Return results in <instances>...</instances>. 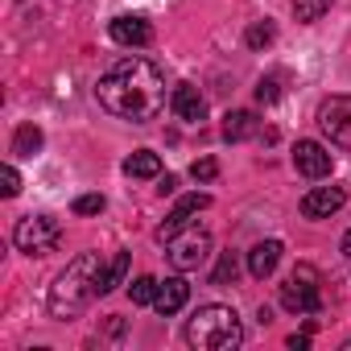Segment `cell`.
<instances>
[{
    "label": "cell",
    "mask_w": 351,
    "mask_h": 351,
    "mask_svg": "<svg viewBox=\"0 0 351 351\" xmlns=\"http://www.w3.org/2000/svg\"><path fill=\"white\" fill-rule=\"evenodd\" d=\"M124 173H128V178H157V173H161V157L153 149H136L124 161Z\"/></svg>",
    "instance_id": "obj_15"
},
{
    "label": "cell",
    "mask_w": 351,
    "mask_h": 351,
    "mask_svg": "<svg viewBox=\"0 0 351 351\" xmlns=\"http://www.w3.org/2000/svg\"><path fill=\"white\" fill-rule=\"evenodd\" d=\"M215 173H219V161H215V157H199V161L191 165V178H195V182H215Z\"/></svg>",
    "instance_id": "obj_24"
},
{
    "label": "cell",
    "mask_w": 351,
    "mask_h": 351,
    "mask_svg": "<svg viewBox=\"0 0 351 351\" xmlns=\"http://www.w3.org/2000/svg\"><path fill=\"white\" fill-rule=\"evenodd\" d=\"M240 339H244V326L232 306L211 302L186 318V343L195 351H232V347H240Z\"/></svg>",
    "instance_id": "obj_3"
},
{
    "label": "cell",
    "mask_w": 351,
    "mask_h": 351,
    "mask_svg": "<svg viewBox=\"0 0 351 351\" xmlns=\"http://www.w3.org/2000/svg\"><path fill=\"white\" fill-rule=\"evenodd\" d=\"M281 306L289 314H314L322 306V293H318V273L310 265H298V273L281 285Z\"/></svg>",
    "instance_id": "obj_5"
},
{
    "label": "cell",
    "mask_w": 351,
    "mask_h": 351,
    "mask_svg": "<svg viewBox=\"0 0 351 351\" xmlns=\"http://www.w3.org/2000/svg\"><path fill=\"white\" fill-rule=\"evenodd\" d=\"M293 169L302 173V178H310V182H322V178H330L335 157H330V149H322L318 141H298V145H293Z\"/></svg>",
    "instance_id": "obj_9"
},
{
    "label": "cell",
    "mask_w": 351,
    "mask_h": 351,
    "mask_svg": "<svg viewBox=\"0 0 351 351\" xmlns=\"http://www.w3.org/2000/svg\"><path fill=\"white\" fill-rule=\"evenodd\" d=\"M108 34H112L116 46H149L153 42V25L145 17H116L108 25Z\"/></svg>",
    "instance_id": "obj_12"
},
{
    "label": "cell",
    "mask_w": 351,
    "mask_h": 351,
    "mask_svg": "<svg viewBox=\"0 0 351 351\" xmlns=\"http://www.w3.org/2000/svg\"><path fill=\"white\" fill-rule=\"evenodd\" d=\"M58 240H62V223L54 215H25L13 228V244L25 256H46V252L58 248Z\"/></svg>",
    "instance_id": "obj_4"
},
{
    "label": "cell",
    "mask_w": 351,
    "mask_h": 351,
    "mask_svg": "<svg viewBox=\"0 0 351 351\" xmlns=\"http://www.w3.org/2000/svg\"><path fill=\"white\" fill-rule=\"evenodd\" d=\"M169 108H173V116H178V120L199 124L207 116V95L195 83H178V87H173V95H169Z\"/></svg>",
    "instance_id": "obj_10"
},
{
    "label": "cell",
    "mask_w": 351,
    "mask_h": 351,
    "mask_svg": "<svg viewBox=\"0 0 351 351\" xmlns=\"http://www.w3.org/2000/svg\"><path fill=\"white\" fill-rule=\"evenodd\" d=\"M318 128L330 145L351 149V95H330L318 104Z\"/></svg>",
    "instance_id": "obj_6"
},
{
    "label": "cell",
    "mask_w": 351,
    "mask_h": 351,
    "mask_svg": "<svg viewBox=\"0 0 351 351\" xmlns=\"http://www.w3.org/2000/svg\"><path fill=\"white\" fill-rule=\"evenodd\" d=\"M108 203H104V195H79L75 199V215H99Z\"/></svg>",
    "instance_id": "obj_26"
},
{
    "label": "cell",
    "mask_w": 351,
    "mask_h": 351,
    "mask_svg": "<svg viewBox=\"0 0 351 351\" xmlns=\"http://www.w3.org/2000/svg\"><path fill=\"white\" fill-rule=\"evenodd\" d=\"M38 149H42V128L38 124H21L17 136H13V153L17 157H34Z\"/></svg>",
    "instance_id": "obj_18"
},
{
    "label": "cell",
    "mask_w": 351,
    "mask_h": 351,
    "mask_svg": "<svg viewBox=\"0 0 351 351\" xmlns=\"http://www.w3.org/2000/svg\"><path fill=\"white\" fill-rule=\"evenodd\" d=\"M256 132V116L252 112H228L223 116V136L228 141H248Z\"/></svg>",
    "instance_id": "obj_17"
},
{
    "label": "cell",
    "mask_w": 351,
    "mask_h": 351,
    "mask_svg": "<svg viewBox=\"0 0 351 351\" xmlns=\"http://www.w3.org/2000/svg\"><path fill=\"white\" fill-rule=\"evenodd\" d=\"M273 38H277V25H273V21H252L248 34H244V42H248L252 50H265Z\"/></svg>",
    "instance_id": "obj_21"
},
{
    "label": "cell",
    "mask_w": 351,
    "mask_h": 351,
    "mask_svg": "<svg viewBox=\"0 0 351 351\" xmlns=\"http://www.w3.org/2000/svg\"><path fill=\"white\" fill-rule=\"evenodd\" d=\"M157 277H136L132 285H128V298H132V306H153L157 302Z\"/></svg>",
    "instance_id": "obj_19"
},
{
    "label": "cell",
    "mask_w": 351,
    "mask_h": 351,
    "mask_svg": "<svg viewBox=\"0 0 351 351\" xmlns=\"http://www.w3.org/2000/svg\"><path fill=\"white\" fill-rule=\"evenodd\" d=\"M281 252H285V248H281V240H261V244L248 252V273L265 281V277L281 265Z\"/></svg>",
    "instance_id": "obj_14"
},
{
    "label": "cell",
    "mask_w": 351,
    "mask_h": 351,
    "mask_svg": "<svg viewBox=\"0 0 351 351\" xmlns=\"http://www.w3.org/2000/svg\"><path fill=\"white\" fill-rule=\"evenodd\" d=\"M95 99L104 112L120 116V120H132V124H149L161 116L165 108V75L149 62V58H120L112 62L99 83H95Z\"/></svg>",
    "instance_id": "obj_1"
},
{
    "label": "cell",
    "mask_w": 351,
    "mask_h": 351,
    "mask_svg": "<svg viewBox=\"0 0 351 351\" xmlns=\"http://www.w3.org/2000/svg\"><path fill=\"white\" fill-rule=\"evenodd\" d=\"M186 302H191V285H186L182 277H165V281L157 285V302H153V306H157L161 318H169V314H178Z\"/></svg>",
    "instance_id": "obj_13"
},
{
    "label": "cell",
    "mask_w": 351,
    "mask_h": 351,
    "mask_svg": "<svg viewBox=\"0 0 351 351\" xmlns=\"http://www.w3.org/2000/svg\"><path fill=\"white\" fill-rule=\"evenodd\" d=\"M236 269H240V265H236V252L228 248V252L219 256L215 273H211V285H228V281H236Z\"/></svg>",
    "instance_id": "obj_22"
},
{
    "label": "cell",
    "mask_w": 351,
    "mask_h": 351,
    "mask_svg": "<svg viewBox=\"0 0 351 351\" xmlns=\"http://www.w3.org/2000/svg\"><path fill=\"white\" fill-rule=\"evenodd\" d=\"M0 195H5V199H17V195H21V173H17L13 165L0 169Z\"/></svg>",
    "instance_id": "obj_25"
},
{
    "label": "cell",
    "mask_w": 351,
    "mask_h": 351,
    "mask_svg": "<svg viewBox=\"0 0 351 351\" xmlns=\"http://www.w3.org/2000/svg\"><path fill=\"white\" fill-rule=\"evenodd\" d=\"M343 256H351V228H347V236H343Z\"/></svg>",
    "instance_id": "obj_27"
},
{
    "label": "cell",
    "mask_w": 351,
    "mask_h": 351,
    "mask_svg": "<svg viewBox=\"0 0 351 351\" xmlns=\"http://www.w3.org/2000/svg\"><path fill=\"white\" fill-rule=\"evenodd\" d=\"M277 95H281V75H265L256 83V104H277Z\"/></svg>",
    "instance_id": "obj_23"
},
{
    "label": "cell",
    "mask_w": 351,
    "mask_h": 351,
    "mask_svg": "<svg viewBox=\"0 0 351 351\" xmlns=\"http://www.w3.org/2000/svg\"><path fill=\"white\" fill-rule=\"evenodd\" d=\"M207 256H211V236H207L203 228H186L182 236H173V240H169V265L178 269V273L199 269Z\"/></svg>",
    "instance_id": "obj_7"
},
{
    "label": "cell",
    "mask_w": 351,
    "mask_h": 351,
    "mask_svg": "<svg viewBox=\"0 0 351 351\" xmlns=\"http://www.w3.org/2000/svg\"><path fill=\"white\" fill-rule=\"evenodd\" d=\"M343 203H347V191H343V186H314V191L302 199V215H306V219H326V215H335Z\"/></svg>",
    "instance_id": "obj_11"
},
{
    "label": "cell",
    "mask_w": 351,
    "mask_h": 351,
    "mask_svg": "<svg viewBox=\"0 0 351 351\" xmlns=\"http://www.w3.org/2000/svg\"><path fill=\"white\" fill-rule=\"evenodd\" d=\"M343 347H347V351H351V339H347V343H343Z\"/></svg>",
    "instance_id": "obj_28"
},
{
    "label": "cell",
    "mask_w": 351,
    "mask_h": 351,
    "mask_svg": "<svg viewBox=\"0 0 351 351\" xmlns=\"http://www.w3.org/2000/svg\"><path fill=\"white\" fill-rule=\"evenodd\" d=\"M330 5H335V0H293V17H298L302 25H310V21H318L322 13H330Z\"/></svg>",
    "instance_id": "obj_20"
},
{
    "label": "cell",
    "mask_w": 351,
    "mask_h": 351,
    "mask_svg": "<svg viewBox=\"0 0 351 351\" xmlns=\"http://www.w3.org/2000/svg\"><path fill=\"white\" fill-rule=\"evenodd\" d=\"M207 207H211V195H203V191L186 195V199H182L178 207H173V211L165 215V223H161V228H157L153 236H157L161 244H169L173 236H182L186 228H195V215H199V211H207Z\"/></svg>",
    "instance_id": "obj_8"
},
{
    "label": "cell",
    "mask_w": 351,
    "mask_h": 351,
    "mask_svg": "<svg viewBox=\"0 0 351 351\" xmlns=\"http://www.w3.org/2000/svg\"><path fill=\"white\" fill-rule=\"evenodd\" d=\"M99 273H104L99 252L75 256V261L58 273V281H54V289H50V314H54V318H75L91 298H99Z\"/></svg>",
    "instance_id": "obj_2"
},
{
    "label": "cell",
    "mask_w": 351,
    "mask_h": 351,
    "mask_svg": "<svg viewBox=\"0 0 351 351\" xmlns=\"http://www.w3.org/2000/svg\"><path fill=\"white\" fill-rule=\"evenodd\" d=\"M124 277H128V252H116V256L104 265V273H99V298L112 293V289H120Z\"/></svg>",
    "instance_id": "obj_16"
}]
</instances>
